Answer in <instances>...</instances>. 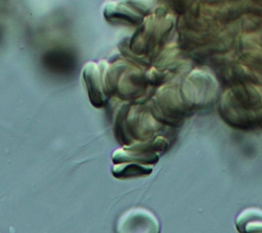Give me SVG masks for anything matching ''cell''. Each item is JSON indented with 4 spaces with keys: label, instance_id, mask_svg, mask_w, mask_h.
Listing matches in <instances>:
<instances>
[{
    "label": "cell",
    "instance_id": "cell-1",
    "mask_svg": "<svg viewBox=\"0 0 262 233\" xmlns=\"http://www.w3.org/2000/svg\"><path fill=\"white\" fill-rule=\"evenodd\" d=\"M116 233H160V223L150 211L133 208L121 216Z\"/></svg>",
    "mask_w": 262,
    "mask_h": 233
},
{
    "label": "cell",
    "instance_id": "cell-2",
    "mask_svg": "<svg viewBox=\"0 0 262 233\" xmlns=\"http://www.w3.org/2000/svg\"><path fill=\"white\" fill-rule=\"evenodd\" d=\"M82 75L91 103L97 109L103 108L107 101V95L104 89L105 82L103 80L102 68L98 63L89 62L83 68Z\"/></svg>",
    "mask_w": 262,
    "mask_h": 233
},
{
    "label": "cell",
    "instance_id": "cell-3",
    "mask_svg": "<svg viewBox=\"0 0 262 233\" xmlns=\"http://www.w3.org/2000/svg\"><path fill=\"white\" fill-rule=\"evenodd\" d=\"M236 224L242 233H262V211L247 209L238 216Z\"/></svg>",
    "mask_w": 262,
    "mask_h": 233
},
{
    "label": "cell",
    "instance_id": "cell-4",
    "mask_svg": "<svg viewBox=\"0 0 262 233\" xmlns=\"http://www.w3.org/2000/svg\"><path fill=\"white\" fill-rule=\"evenodd\" d=\"M152 172L151 165H140L135 162L116 164L113 174L116 178H134L147 176Z\"/></svg>",
    "mask_w": 262,
    "mask_h": 233
}]
</instances>
